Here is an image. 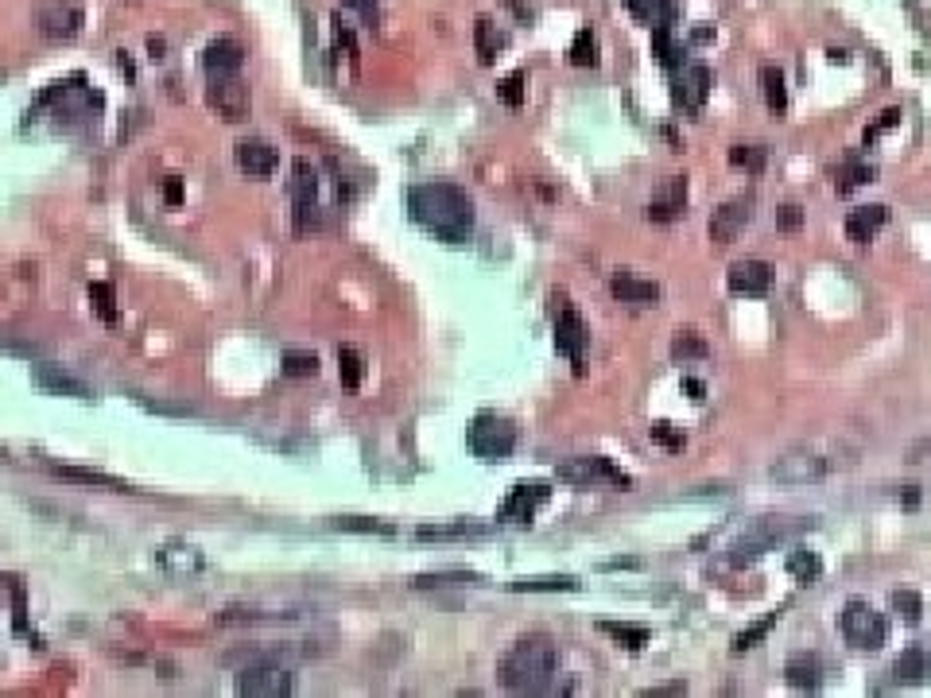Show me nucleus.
<instances>
[{
	"label": "nucleus",
	"instance_id": "nucleus-13",
	"mask_svg": "<svg viewBox=\"0 0 931 698\" xmlns=\"http://www.w3.org/2000/svg\"><path fill=\"white\" fill-rule=\"evenodd\" d=\"M726 287L741 299H761L772 287V264L769 260H738L726 272Z\"/></svg>",
	"mask_w": 931,
	"mask_h": 698
},
{
	"label": "nucleus",
	"instance_id": "nucleus-57",
	"mask_svg": "<svg viewBox=\"0 0 931 698\" xmlns=\"http://www.w3.org/2000/svg\"><path fill=\"white\" fill-rule=\"evenodd\" d=\"M707 39H714V32H710V28H699V32L691 35V43H707Z\"/></svg>",
	"mask_w": 931,
	"mask_h": 698
},
{
	"label": "nucleus",
	"instance_id": "nucleus-50",
	"mask_svg": "<svg viewBox=\"0 0 931 698\" xmlns=\"http://www.w3.org/2000/svg\"><path fill=\"white\" fill-rule=\"evenodd\" d=\"M342 4H346V8H357V12H361V20H365L369 28H377V24H381V4H377V0H342Z\"/></svg>",
	"mask_w": 931,
	"mask_h": 698
},
{
	"label": "nucleus",
	"instance_id": "nucleus-54",
	"mask_svg": "<svg viewBox=\"0 0 931 698\" xmlns=\"http://www.w3.org/2000/svg\"><path fill=\"white\" fill-rule=\"evenodd\" d=\"M683 691H687V683H668V687H652L644 695H683Z\"/></svg>",
	"mask_w": 931,
	"mask_h": 698
},
{
	"label": "nucleus",
	"instance_id": "nucleus-53",
	"mask_svg": "<svg viewBox=\"0 0 931 698\" xmlns=\"http://www.w3.org/2000/svg\"><path fill=\"white\" fill-rule=\"evenodd\" d=\"M501 4H505V8H509V12H513L516 20H524V24H528V20H532V8H528V4H524V0H501Z\"/></svg>",
	"mask_w": 931,
	"mask_h": 698
},
{
	"label": "nucleus",
	"instance_id": "nucleus-35",
	"mask_svg": "<svg viewBox=\"0 0 931 698\" xmlns=\"http://www.w3.org/2000/svg\"><path fill=\"white\" fill-rule=\"evenodd\" d=\"M598 629L610 636V640H617L621 648H629V652H641L644 644L652 640V633H648L644 625H625V621H621V625H617V621H602Z\"/></svg>",
	"mask_w": 931,
	"mask_h": 698
},
{
	"label": "nucleus",
	"instance_id": "nucleus-8",
	"mask_svg": "<svg viewBox=\"0 0 931 698\" xmlns=\"http://www.w3.org/2000/svg\"><path fill=\"white\" fill-rule=\"evenodd\" d=\"M291 691H295V679L280 664H249L237 675V695L245 698H288Z\"/></svg>",
	"mask_w": 931,
	"mask_h": 698
},
{
	"label": "nucleus",
	"instance_id": "nucleus-21",
	"mask_svg": "<svg viewBox=\"0 0 931 698\" xmlns=\"http://www.w3.org/2000/svg\"><path fill=\"white\" fill-rule=\"evenodd\" d=\"M885 222H889V206H858V210L846 214V237L854 245H866Z\"/></svg>",
	"mask_w": 931,
	"mask_h": 698
},
{
	"label": "nucleus",
	"instance_id": "nucleus-55",
	"mask_svg": "<svg viewBox=\"0 0 931 698\" xmlns=\"http://www.w3.org/2000/svg\"><path fill=\"white\" fill-rule=\"evenodd\" d=\"M683 388L691 392V400H703V396H707V388H703V381H695V377H687V381H683Z\"/></svg>",
	"mask_w": 931,
	"mask_h": 698
},
{
	"label": "nucleus",
	"instance_id": "nucleus-23",
	"mask_svg": "<svg viewBox=\"0 0 931 698\" xmlns=\"http://www.w3.org/2000/svg\"><path fill=\"white\" fill-rule=\"evenodd\" d=\"M156 559H160L163 571L171 574H198L206 567V559L194 551L191 543H163L160 551H156Z\"/></svg>",
	"mask_w": 931,
	"mask_h": 698
},
{
	"label": "nucleus",
	"instance_id": "nucleus-10",
	"mask_svg": "<svg viewBox=\"0 0 931 698\" xmlns=\"http://www.w3.org/2000/svg\"><path fill=\"white\" fill-rule=\"evenodd\" d=\"M753 222V194H738L730 202H722L710 218V241L714 245H734L741 237V229Z\"/></svg>",
	"mask_w": 931,
	"mask_h": 698
},
{
	"label": "nucleus",
	"instance_id": "nucleus-33",
	"mask_svg": "<svg viewBox=\"0 0 931 698\" xmlns=\"http://www.w3.org/2000/svg\"><path fill=\"white\" fill-rule=\"evenodd\" d=\"M726 159H730V167H734V171L761 175V171H765V163H769V148H761V144H734Z\"/></svg>",
	"mask_w": 931,
	"mask_h": 698
},
{
	"label": "nucleus",
	"instance_id": "nucleus-28",
	"mask_svg": "<svg viewBox=\"0 0 931 698\" xmlns=\"http://www.w3.org/2000/svg\"><path fill=\"white\" fill-rule=\"evenodd\" d=\"M51 474L59 481H78V485H97V489H113V493H129L132 485L117 481V477L101 474V470H78V466H51Z\"/></svg>",
	"mask_w": 931,
	"mask_h": 698
},
{
	"label": "nucleus",
	"instance_id": "nucleus-39",
	"mask_svg": "<svg viewBox=\"0 0 931 698\" xmlns=\"http://www.w3.org/2000/svg\"><path fill=\"white\" fill-rule=\"evenodd\" d=\"M478 582H482V578L470 571H439V574L431 571V574H419L412 586H416V590H435V586L443 590V586H478Z\"/></svg>",
	"mask_w": 931,
	"mask_h": 698
},
{
	"label": "nucleus",
	"instance_id": "nucleus-22",
	"mask_svg": "<svg viewBox=\"0 0 931 698\" xmlns=\"http://www.w3.org/2000/svg\"><path fill=\"white\" fill-rule=\"evenodd\" d=\"M288 194L295 206H311V202L319 198V167H315L311 159H295V163H291Z\"/></svg>",
	"mask_w": 931,
	"mask_h": 698
},
{
	"label": "nucleus",
	"instance_id": "nucleus-34",
	"mask_svg": "<svg viewBox=\"0 0 931 698\" xmlns=\"http://www.w3.org/2000/svg\"><path fill=\"white\" fill-rule=\"evenodd\" d=\"M873 163H858V159H850V163H842V167H835V187L838 194H850L858 191V187H866V183H873Z\"/></svg>",
	"mask_w": 931,
	"mask_h": 698
},
{
	"label": "nucleus",
	"instance_id": "nucleus-44",
	"mask_svg": "<svg viewBox=\"0 0 931 698\" xmlns=\"http://www.w3.org/2000/svg\"><path fill=\"white\" fill-rule=\"evenodd\" d=\"M334 528H342V532H361V536H392V524H385V520H365V516H342V520H334Z\"/></svg>",
	"mask_w": 931,
	"mask_h": 698
},
{
	"label": "nucleus",
	"instance_id": "nucleus-7",
	"mask_svg": "<svg viewBox=\"0 0 931 698\" xmlns=\"http://www.w3.org/2000/svg\"><path fill=\"white\" fill-rule=\"evenodd\" d=\"M206 105H210L222 121L241 125V121H249V113H253V94H249V86H245L237 74H218V78L206 86Z\"/></svg>",
	"mask_w": 931,
	"mask_h": 698
},
{
	"label": "nucleus",
	"instance_id": "nucleus-20",
	"mask_svg": "<svg viewBox=\"0 0 931 698\" xmlns=\"http://www.w3.org/2000/svg\"><path fill=\"white\" fill-rule=\"evenodd\" d=\"M610 295L617 303H629V307H656L660 303V287L648 284V280H637V276H613Z\"/></svg>",
	"mask_w": 931,
	"mask_h": 698
},
{
	"label": "nucleus",
	"instance_id": "nucleus-47",
	"mask_svg": "<svg viewBox=\"0 0 931 698\" xmlns=\"http://www.w3.org/2000/svg\"><path fill=\"white\" fill-rule=\"evenodd\" d=\"M893 609H897L908 625H920V617H924V602H920V594H912V590H897V594H893Z\"/></svg>",
	"mask_w": 931,
	"mask_h": 698
},
{
	"label": "nucleus",
	"instance_id": "nucleus-12",
	"mask_svg": "<svg viewBox=\"0 0 931 698\" xmlns=\"http://www.w3.org/2000/svg\"><path fill=\"white\" fill-rule=\"evenodd\" d=\"M827 462L819 458V454H807V450H792V454H784V458H776L769 466V477L772 481H780V485H807V481H819V477H827Z\"/></svg>",
	"mask_w": 931,
	"mask_h": 698
},
{
	"label": "nucleus",
	"instance_id": "nucleus-32",
	"mask_svg": "<svg viewBox=\"0 0 931 698\" xmlns=\"http://www.w3.org/2000/svg\"><path fill=\"white\" fill-rule=\"evenodd\" d=\"M474 51H478V59H482L485 66L505 51V35L497 32V24H493V20H485V16L474 24Z\"/></svg>",
	"mask_w": 931,
	"mask_h": 698
},
{
	"label": "nucleus",
	"instance_id": "nucleus-17",
	"mask_svg": "<svg viewBox=\"0 0 931 698\" xmlns=\"http://www.w3.org/2000/svg\"><path fill=\"white\" fill-rule=\"evenodd\" d=\"M233 163H237L245 175H253V179H268V175L280 167V152H276L268 140H241V144L233 148Z\"/></svg>",
	"mask_w": 931,
	"mask_h": 698
},
{
	"label": "nucleus",
	"instance_id": "nucleus-14",
	"mask_svg": "<svg viewBox=\"0 0 931 698\" xmlns=\"http://www.w3.org/2000/svg\"><path fill=\"white\" fill-rule=\"evenodd\" d=\"M35 24H39V32L47 35V39H74V35L82 32L86 16H82V8L70 4V0H51V4L39 8Z\"/></svg>",
	"mask_w": 931,
	"mask_h": 698
},
{
	"label": "nucleus",
	"instance_id": "nucleus-48",
	"mask_svg": "<svg viewBox=\"0 0 931 698\" xmlns=\"http://www.w3.org/2000/svg\"><path fill=\"white\" fill-rule=\"evenodd\" d=\"M893 125H900V109H897V105H893V109H885V113H881V117H877V121L866 128V148H873V144H877V140H881V136H885V132H889Z\"/></svg>",
	"mask_w": 931,
	"mask_h": 698
},
{
	"label": "nucleus",
	"instance_id": "nucleus-52",
	"mask_svg": "<svg viewBox=\"0 0 931 698\" xmlns=\"http://www.w3.org/2000/svg\"><path fill=\"white\" fill-rule=\"evenodd\" d=\"M163 202H167V206H179V202H183V179H179V175H171V179L163 183Z\"/></svg>",
	"mask_w": 931,
	"mask_h": 698
},
{
	"label": "nucleus",
	"instance_id": "nucleus-16",
	"mask_svg": "<svg viewBox=\"0 0 931 698\" xmlns=\"http://www.w3.org/2000/svg\"><path fill=\"white\" fill-rule=\"evenodd\" d=\"M586 342H590V330L578 315L575 307H563L559 318H555V349L571 357V365L582 369V353H586Z\"/></svg>",
	"mask_w": 931,
	"mask_h": 698
},
{
	"label": "nucleus",
	"instance_id": "nucleus-41",
	"mask_svg": "<svg viewBox=\"0 0 931 698\" xmlns=\"http://www.w3.org/2000/svg\"><path fill=\"white\" fill-rule=\"evenodd\" d=\"M497 97H501L509 109H520V105H524V97H528V74H524V70L505 74V78L497 82Z\"/></svg>",
	"mask_w": 931,
	"mask_h": 698
},
{
	"label": "nucleus",
	"instance_id": "nucleus-42",
	"mask_svg": "<svg viewBox=\"0 0 931 698\" xmlns=\"http://www.w3.org/2000/svg\"><path fill=\"white\" fill-rule=\"evenodd\" d=\"M571 63L575 66H598V35L590 28H578L571 39Z\"/></svg>",
	"mask_w": 931,
	"mask_h": 698
},
{
	"label": "nucleus",
	"instance_id": "nucleus-4",
	"mask_svg": "<svg viewBox=\"0 0 931 698\" xmlns=\"http://www.w3.org/2000/svg\"><path fill=\"white\" fill-rule=\"evenodd\" d=\"M803 528H811V520H792V524H788V520H761V524H753V528L730 547V567H749L753 559H761L765 551H772L780 540L796 536Z\"/></svg>",
	"mask_w": 931,
	"mask_h": 698
},
{
	"label": "nucleus",
	"instance_id": "nucleus-1",
	"mask_svg": "<svg viewBox=\"0 0 931 698\" xmlns=\"http://www.w3.org/2000/svg\"><path fill=\"white\" fill-rule=\"evenodd\" d=\"M408 214L447 245H462L474 233V202L454 183H416L408 191Z\"/></svg>",
	"mask_w": 931,
	"mask_h": 698
},
{
	"label": "nucleus",
	"instance_id": "nucleus-11",
	"mask_svg": "<svg viewBox=\"0 0 931 698\" xmlns=\"http://www.w3.org/2000/svg\"><path fill=\"white\" fill-rule=\"evenodd\" d=\"M547 497H551V485H544V481H520V485L509 489V497L501 501L497 516L509 520V524H528L547 505Z\"/></svg>",
	"mask_w": 931,
	"mask_h": 698
},
{
	"label": "nucleus",
	"instance_id": "nucleus-27",
	"mask_svg": "<svg viewBox=\"0 0 931 698\" xmlns=\"http://www.w3.org/2000/svg\"><path fill=\"white\" fill-rule=\"evenodd\" d=\"M652 55L660 59V66H668V70H675V66L687 63V51H683V43L675 39L672 24H660V28H652Z\"/></svg>",
	"mask_w": 931,
	"mask_h": 698
},
{
	"label": "nucleus",
	"instance_id": "nucleus-5",
	"mask_svg": "<svg viewBox=\"0 0 931 698\" xmlns=\"http://www.w3.org/2000/svg\"><path fill=\"white\" fill-rule=\"evenodd\" d=\"M838 625H842V636H846L854 648H862V652H877V648L889 640V621H885V613H877V609L869 602H862V598L846 602Z\"/></svg>",
	"mask_w": 931,
	"mask_h": 698
},
{
	"label": "nucleus",
	"instance_id": "nucleus-56",
	"mask_svg": "<svg viewBox=\"0 0 931 698\" xmlns=\"http://www.w3.org/2000/svg\"><path fill=\"white\" fill-rule=\"evenodd\" d=\"M148 51H152V59H163V39L152 35V39H148Z\"/></svg>",
	"mask_w": 931,
	"mask_h": 698
},
{
	"label": "nucleus",
	"instance_id": "nucleus-51",
	"mask_svg": "<svg viewBox=\"0 0 931 698\" xmlns=\"http://www.w3.org/2000/svg\"><path fill=\"white\" fill-rule=\"evenodd\" d=\"M908 466H912V470H928L931 474V439H924V443H916L908 450Z\"/></svg>",
	"mask_w": 931,
	"mask_h": 698
},
{
	"label": "nucleus",
	"instance_id": "nucleus-30",
	"mask_svg": "<svg viewBox=\"0 0 931 698\" xmlns=\"http://www.w3.org/2000/svg\"><path fill=\"white\" fill-rule=\"evenodd\" d=\"M513 594H559V590H578V578L571 574H544V578H516L509 586Z\"/></svg>",
	"mask_w": 931,
	"mask_h": 698
},
{
	"label": "nucleus",
	"instance_id": "nucleus-38",
	"mask_svg": "<svg viewBox=\"0 0 931 698\" xmlns=\"http://www.w3.org/2000/svg\"><path fill=\"white\" fill-rule=\"evenodd\" d=\"M784 567H788V574H792L796 582L807 586V582H815V578L823 574V559H819L815 551H788V563H784Z\"/></svg>",
	"mask_w": 931,
	"mask_h": 698
},
{
	"label": "nucleus",
	"instance_id": "nucleus-3",
	"mask_svg": "<svg viewBox=\"0 0 931 698\" xmlns=\"http://www.w3.org/2000/svg\"><path fill=\"white\" fill-rule=\"evenodd\" d=\"M466 443H470V454L482 458V462H505L516 450L513 419H505V415H497V412H482L470 423Z\"/></svg>",
	"mask_w": 931,
	"mask_h": 698
},
{
	"label": "nucleus",
	"instance_id": "nucleus-49",
	"mask_svg": "<svg viewBox=\"0 0 931 698\" xmlns=\"http://www.w3.org/2000/svg\"><path fill=\"white\" fill-rule=\"evenodd\" d=\"M776 225H780L784 233H796V229H800V225H803V210H800V206H796V202H788V206H780V210H776Z\"/></svg>",
	"mask_w": 931,
	"mask_h": 698
},
{
	"label": "nucleus",
	"instance_id": "nucleus-29",
	"mask_svg": "<svg viewBox=\"0 0 931 698\" xmlns=\"http://www.w3.org/2000/svg\"><path fill=\"white\" fill-rule=\"evenodd\" d=\"M761 94H765V105L772 113H784L788 109V82H784V70L780 66H761Z\"/></svg>",
	"mask_w": 931,
	"mask_h": 698
},
{
	"label": "nucleus",
	"instance_id": "nucleus-2",
	"mask_svg": "<svg viewBox=\"0 0 931 698\" xmlns=\"http://www.w3.org/2000/svg\"><path fill=\"white\" fill-rule=\"evenodd\" d=\"M555 671H559V644L544 633L520 636L497 667L501 683L513 695H544L555 683Z\"/></svg>",
	"mask_w": 931,
	"mask_h": 698
},
{
	"label": "nucleus",
	"instance_id": "nucleus-45",
	"mask_svg": "<svg viewBox=\"0 0 931 698\" xmlns=\"http://www.w3.org/2000/svg\"><path fill=\"white\" fill-rule=\"evenodd\" d=\"M90 299H94L97 315L105 322H117V291H113V284H90Z\"/></svg>",
	"mask_w": 931,
	"mask_h": 698
},
{
	"label": "nucleus",
	"instance_id": "nucleus-40",
	"mask_svg": "<svg viewBox=\"0 0 931 698\" xmlns=\"http://www.w3.org/2000/svg\"><path fill=\"white\" fill-rule=\"evenodd\" d=\"M776 621H780V613H769V617L753 621L749 629H741V633L734 636V644H730V648H734V656H741V652H749V648H757V644H761V640H765V636L772 633V625H776Z\"/></svg>",
	"mask_w": 931,
	"mask_h": 698
},
{
	"label": "nucleus",
	"instance_id": "nucleus-18",
	"mask_svg": "<svg viewBox=\"0 0 931 698\" xmlns=\"http://www.w3.org/2000/svg\"><path fill=\"white\" fill-rule=\"evenodd\" d=\"M241 63H245V43L233 39V35H218V39L202 51V66H206L210 78H218V74H237Z\"/></svg>",
	"mask_w": 931,
	"mask_h": 698
},
{
	"label": "nucleus",
	"instance_id": "nucleus-9",
	"mask_svg": "<svg viewBox=\"0 0 931 698\" xmlns=\"http://www.w3.org/2000/svg\"><path fill=\"white\" fill-rule=\"evenodd\" d=\"M710 86H714V74L710 66L703 63H683L675 66V82H672V101L683 109V113H699L707 105Z\"/></svg>",
	"mask_w": 931,
	"mask_h": 698
},
{
	"label": "nucleus",
	"instance_id": "nucleus-15",
	"mask_svg": "<svg viewBox=\"0 0 931 698\" xmlns=\"http://www.w3.org/2000/svg\"><path fill=\"white\" fill-rule=\"evenodd\" d=\"M683 210H687V175H672V179H664V183L652 191L644 214H648V222L668 225V222H675Z\"/></svg>",
	"mask_w": 931,
	"mask_h": 698
},
{
	"label": "nucleus",
	"instance_id": "nucleus-37",
	"mask_svg": "<svg viewBox=\"0 0 931 698\" xmlns=\"http://www.w3.org/2000/svg\"><path fill=\"white\" fill-rule=\"evenodd\" d=\"M338 377H342V388H350V392L361 388V381H365V357L354 346L338 349Z\"/></svg>",
	"mask_w": 931,
	"mask_h": 698
},
{
	"label": "nucleus",
	"instance_id": "nucleus-19",
	"mask_svg": "<svg viewBox=\"0 0 931 698\" xmlns=\"http://www.w3.org/2000/svg\"><path fill=\"white\" fill-rule=\"evenodd\" d=\"M784 679L796 691H819L823 687V660L815 652H792L784 664Z\"/></svg>",
	"mask_w": 931,
	"mask_h": 698
},
{
	"label": "nucleus",
	"instance_id": "nucleus-6",
	"mask_svg": "<svg viewBox=\"0 0 931 698\" xmlns=\"http://www.w3.org/2000/svg\"><path fill=\"white\" fill-rule=\"evenodd\" d=\"M555 477L567 481V485H578V489H594V485H617V489H629L633 477L625 470H617L610 458L602 454H578V458H567L555 466Z\"/></svg>",
	"mask_w": 931,
	"mask_h": 698
},
{
	"label": "nucleus",
	"instance_id": "nucleus-58",
	"mask_svg": "<svg viewBox=\"0 0 931 698\" xmlns=\"http://www.w3.org/2000/svg\"><path fill=\"white\" fill-rule=\"evenodd\" d=\"M916 501H920V493H916V485H912V489L904 493V505H908V508H916Z\"/></svg>",
	"mask_w": 931,
	"mask_h": 698
},
{
	"label": "nucleus",
	"instance_id": "nucleus-36",
	"mask_svg": "<svg viewBox=\"0 0 931 698\" xmlns=\"http://www.w3.org/2000/svg\"><path fill=\"white\" fill-rule=\"evenodd\" d=\"M672 357L675 361H703V357H710V346L703 334H695V330H679L672 338Z\"/></svg>",
	"mask_w": 931,
	"mask_h": 698
},
{
	"label": "nucleus",
	"instance_id": "nucleus-26",
	"mask_svg": "<svg viewBox=\"0 0 931 698\" xmlns=\"http://www.w3.org/2000/svg\"><path fill=\"white\" fill-rule=\"evenodd\" d=\"M931 675V656L924 648H904L893 664V679L897 683H924Z\"/></svg>",
	"mask_w": 931,
	"mask_h": 698
},
{
	"label": "nucleus",
	"instance_id": "nucleus-31",
	"mask_svg": "<svg viewBox=\"0 0 931 698\" xmlns=\"http://www.w3.org/2000/svg\"><path fill=\"white\" fill-rule=\"evenodd\" d=\"M629 12L648 24V28H660V24H675V4L672 0H625Z\"/></svg>",
	"mask_w": 931,
	"mask_h": 698
},
{
	"label": "nucleus",
	"instance_id": "nucleus-46",
	"mask_svg": "<svg viewBox=\"0 0 931 698\" xmlns=\"http://www.w3.org/2000/svg\"><path fill=\"white\" fill-rule=\"evenodd\" d=\"M648 435H652V443H660L664 450H672V454H679V450L687 446V435H683V431H675L672 423H664V419H660V423H652V427H648Z\"/></svg>",
	"mask_w": 931,
	"mask_h": 698
},
{
	"label": "nucleus",
	"instance_id": "nucleus-24",
	"mask_svg": "<svg viewBox=\"0 0 931 698\" xmlns=\"http://www.w3.org/2000/svg\"><path fill=\"white\" fill-rule=\"evenodd\" d=\"M489 528H482V524H470V520H458V524H423V528H416V540L423 543H439V540H482Z\"/></svg>",
	"mask_w": 931,
	"mask_h": 698
},
{
	"label": "nucleus",
	"instance_id": "nucleus-43",
	"mask_svg": "<svg viewBox=\"0 0 931 698\" xmlns=\"http://www.w3.org/2000/svg\"><path fill=\"white\" fill-rule=\"evenodd\" d=\"M284 373L288 377H315L319 373V357L311 349H284Z\"/></svg>",
	"mask_w": 931,
	"mask_h": 698
},
{
	"label": "nucleus",
	"instance_id": "nucleus-25",
	"mask_svg": "<svg viewBox=\"0 0 931 698\" xmlns=\"http://www.w3.org/2000/svg\"><path fill=\"white\" fill-rule=\"evenodd\" d=\"M35 381L43 384L47 392H59V396H78V400H90V396H94L90 384H82L78 377H70V373H59V369H51V365H39V369H35Z\"/></svg>",
	"mask_w": 931,
	"mask_h": 698
}]
</instances>
